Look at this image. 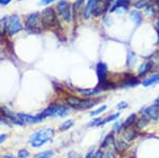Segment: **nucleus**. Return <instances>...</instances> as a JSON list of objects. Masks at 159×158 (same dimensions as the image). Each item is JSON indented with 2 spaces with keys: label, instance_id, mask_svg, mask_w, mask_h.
<instances>
[{
  "label": "nucleus",
  "instance_id": "obj_1",
  "mask_svg": "<svg viewBox=\"0 0 159 158\" xmlns=\"http://www.w3.org/2000/svg\"><path fill=\"white\" fill-rule=\"evenodd\" d=\"M54 136V131L52 129H43L40 131L36 132L30 137L29 142L33 147H39L43 144H45L47 141Z\"/></svg>",
  "mask_w": 159,
  "mask_h": 158
},
{
  "label": "nucleus",
  "instance_id": "obj_2",
  "mask_svg": "<svg viewBox=\"0 0 159 158\" xmlns=\"http://www.w3.org/2000/svg\"><path fill=\"white\" fill-rule=\"evenodd\" d=\"M66 102L69 106H71L74 109H79V111H82V109H88L91 108L98 103V100H91V99H80L78 97H67L66 98Z\"/></svg>",
  "mask_w": 159,
  "mask_h": 158
},
{
  "label": "nucleus",
  "instance_id": "obj_3",
  "mask_svg": "<svg viewBox=\"0 0 159 158\" xmlns=\"http://www.w3.org/2000/svg\"><path fill=\"white\" fill-rule=\"evenodd\" d=\"M42 25L46 28H53L57 25V17L56 13L52 7H47L42 13Z\"/></svg>",
  "mask_w": 159,
  "mask_h": 158
},
{
  "label": "nucleus",
  "instance_id": "obj_4",
  "mask_svg": "<svg viewBox=\"0 0 159 158\" xmlns=\"http://www.w3.org/2000/svg\"><path fill=\"white\" fill-rule=\"evenodd\" d=\"M40 24H42V18L37 12L32 13L28 16L25 20V28L31 33H39L40 30Z\"/></svg>",
  "mask_w": 159,
  "mask_h": 158
},
{
  "label": "nucleus",
  "instance_id": "obj_5",
  "mask_svg": "<svg viewBox=\"0 0 159 158\" xmlns=\"http://www.w3.org/2000/svg\"><path fill=\"white\" fill-rule=\"evenodd\" d=\"M69 114V109L68 107L64 105H52L50 107H48L47 109L43 111L39 115L40 117L43 119L46 117H52V116H58V117H65Z\"/></svg>",
  "mask_w": 159,
  "mask_h": 158
},
{
  "label": "nucleus",
  "instance_id": "obj_6",
  "mask_svg": "<svg viewBox=\"0 0 159 158\" xmlns=\"http://www.w3.org/2000/svg\"><path fill=\"white\" fill-rule=\"evenodd\" d=\"M22 30V25L20 22V19L17 15H13L7 19V32L9 35H14L16 33Z\"/></svg>",
  "mask_w": 159,
  "mask_h": 158
},
{
  "label": "nucleus",
  "instance_id": "obj_7",
  "mask_svg": "<svg viewBox=\"0 0 159 158\" xmlns=\"http://www.w3.org/2000/svg\"><path fill=\"white\" fill-rule=\"evenodd\" d=\"M57 12L66 22L71 21V9L67 0H61L57 3Z\"/></svg>",
  "mask_w": 159,
  "mask_h": 158
},
{
  "label": "nucleus",
  "instance_id": "obj_8",
  "mask_svg": "<svg viewBox=\"0 0 159 158\" xmlns=\"http://www.w3.org/2000/svg\"><path fill=\"white\" fill-rule=\"evenodd\" d=\"M107 65L103 62H100L97 65V74H98L99 79V85L101 87L105 88V85H107Z\"/></svg>",
  "mask_w": 159,
  "mask_h": 158
},
{
  "label": "nucleus",
  "instance_id": "obj_9",
  "mask_svg": "<svg viewBox=\"0 0 159 158\" xmlns=\"http://www.w3.org/2000/svg\"><path fill=\"white\" fill-rule=\"evenodd\" d=\"M18 118L22 123H36L43 120L40 116H30L27 114H18Z\"/></svg>",
  "mask_w": 159,
  "mask_h": 158
},
{
  "label": "nucleus",
  "instance_id": "obj_10",
  "mask_svg": "<svg viewBox=\"0 0 159 158\" xmlns=\"http://www.w3.org/2000/svg\"><path fill=\"white\" fill-rule=\"evenodd\" d=\"M144 114L147 115L148 118L153 119V120H157L158 117H159V106L157 104L150 106V107H148L144 111Z\"/></svg>",
  "mask_w": 159,
  "mask_h": 158
},
{
  "label": "nucleus",
  "instance_id": "obj_11",
  "mask_svg": "<svg viewBox=\"0 0 159 158\" xmlns=\"http://www.w3.org/2000/svg\"><path fill=\"white\" fill-rule=\"evenodd\" d=\"M99 1L100 0H88L87 6L85 7V10H84V16H85L86 19H88L92 15V12H93L94 7H97V4H98Z\"/></svg>",
  "mask_w": 159,
  "mask_h": 158
},
{
  "label": "nucleus",
  "instance_id": "obj_12",
  "mask_svg": "<svg viewBox=\"0 0 159 158\" xmlns=\"http://www.w3.org/2000/svg\"><path fill=\"white\" fill-rule=\"evenodd\" d=\"M153 68V64L151 61H148V62H144L142 65L139 67V70H138V74L139 75H145L147 73L150 72Z\"/></svg>",
  "mask_w": 159,
  "mask_h": 158
},
{
  "label": "nucleus",
  "instance_id": "obj_13",
  "mask_svg": "<svg viewBox=\"0 0 159 158\" xmlns=\"http://www.w3.org/2000/svg\"><path fill=\"white\" fill-rule=\"evenodd\" d=\"M76 91H79L80 93H82L83 96L89 97V96H94L98 95L100 93V89L98 88H88V89H82V88H74Z\"/></svg>",
  "mask_w": 159,
  "mask_h": 158
},
{
  "label": "nucleus",
  "instance_id": "obj_14",
  "mask_svg": "<svg viewBox=\"0 0 159 158\" xmlns=\"http://www.w3.org/2000/svg\"><path fill=\"white\" fill-rule=\"evenodd\" d=\"M157 83H159V73H156V74H154L152 76H150V78H148L147 80H144L142 82V85L144 87H148V86H152L154 84H157Z\"/></svg>",
  "mask_w": 159,
  "mask_h": 158
},
{
  "label": "nucleus",
  "instance_id": "obj_15",
  "mask_svg": "<svg viewBox=\"0 0 159 158\" xmlns=\"http://www.w3.org/2000/svg\"><path fill=\"white\" fill-rule=\"evenodd\" d=\"M124 134H123V137H124V139H126L127 141H132L133 139H135L136 137H137V133H136V131L134 129H130L129 127H127V129H124Z\"/></svg>",
  "mask_w": 159,
  "mask_h": 158
},
{
  "label": "nucleus",
  "instance_id": "obj_16",
  "mask_svg": "<svg viewBox=\"0 0 159 158\" xmlns=\"http://www.w3.org/2000/svg\"><path fill=\"white\" fill-rule=\"evenodd\" d=\"M139 83H140V81L138 80L136 76H133V75H127L124 80V84L126 86H136Z\"/></svg>",
  "mask_w": 159,
  "mask_h": 158
},
{
  "label": "nucleus",
  "instance_id": "obj_17",
  "mask_svg": "<svg viewBox=\"0 0 159 158\" xmlns=\"http://www.w3.org/2000/svg\"><path fill=\"white\" fill-rule=\"evenodd\" d=\"M130 18H132V20L135 22V24L139 25L140 22L142 21V15H141L138 11H133L130 13Z\"/></svg>",
  "mask_w": 159,
  "mask_h": 158
},
{
  "label": "nucleus",
  "instance_id": "obj_18",
  "mask_svg": "<svg viewBox=\"0 0 159 158\" xmlns=\"http://www.w3.org/2000/svg\"><path fill=\"white\" fill-rule=\"evenodd\" d=\"M7 17L0 19V36H3V35L7 33Z\"/></svg>",
  "mask_w": 159,
  "mask_h": 158
},
{
  "label": "nucleus",
  "instance_id": "obj_19",
  "mask_svg": "<svg viewBox=\"0 0 159 158\" xmlns=\"http://www.w3.org/2000/svg\"><path fill=\"white\" fill-rule=\"evenodd\" d=\"M115 147L118 152H123L127 147V144L122 140H117V141H115Z\"/></svg>",
  "mask_w": 159,
  "mask_h": 158
},
{
  "label": "nucleus",
  "instance_id": "obj_20",
  "mask_svg": "<svg viewBox=\"0 0 159 158\" xmlns=\"http://www.w3.org/2000/svg\"><path fill=\"white\" fill-rule=\"evenodd\" d=\"M135 119H136V115H135V114L130 115L129 118H127L126 120H125L124 123H123V129H127V127L132 126V124L134 123Z\"/></svg>",
  "mask_w": 159,
  "mask_h": 158
},
{
  "label": "nucleus",
  "instance_id": "obj_21",
  "mask_svg": "<svg viewBox=\"0 0 159 158\" xmlns=\"http://www.w3.org/2000/svg\"><path fill=\"white\" fill-rule=\"evenodd\" d=\"M135 63H136V54L133 51H129V54H127V65L130 67V66H133Z\"/></svg>",
  "mask_w": 159,
  "mask_h": 158
},
{
  "label": "nucleus",
  "instance_id": "obj_22",
  "mask_svg": "<svg viewBox=\"0 0 159 158\" xmlns=\"http://www.w3.org/2000/svg\"><path fill=\"white\" fill-rule=\"evenodd\" d=\"M53 156V152L52 151H46L43 153H39L36 156H34L33 158H52Z\"/></svg>",
  "mask_w": 159,
  "mask_h": 158
},
{
  "label": "nucleus",
  "instance_id": "obj_23",
  "mask_svg": "<svg viewBox=\"0 0 159 158\" xmlns=\"http://www.w3.org/2000/svg\"><path fill=\"white\" fill-rule=\"evenodd\" d=\"M73 124H74V121L73 120H66L61 125V131H66V129H69L70 127H72Z\"/></svg>",
  "mask_w": 159,
  "mask_h": 158
},
{
  "label": "nucleus",
  "instance_id": "obj_24",
  "mask_svg": "<svg viewBox=\"0 0 159 158\" xmlns=\"http://www.w3.org/2000/svg\"><path fill=\"white\" fill-rule=\"evenodd\" d=\"M148 122V121L147 117H141V118L137 122V127H138V129H142V127H144L145 125H147Z\"/></svg>",
  "mask_w": 159,
  "mask_h": 158
},
{
  "label": "nucleus",
  "instance_id": "obj_25",
  "mask_svg": "<svg viewBox=\"0 0 159 158\" xmlns=\"http://www.w3.org/2000/svg\"><path fill=\"white\" fill-rule=\"evenodd\" d=\"M119 116H120V114H119V113L111 115V116H109V117H107V118H105L104 120L102 121V124H105V123H107V122H110V121L116 120L117 118H119Z\"/></svg>",
  "mask_w": 159,
  "mask_h": 158
},
{
  "label": "nucleus",
  "instance_id": "obj_26",
  "mask_svg": "<svg viewBox=\"0 0 159 158\" xmlns=\"http://www.w3.org/2000/svg\"><path fill=\"white\" fill-rule=\"evenodd\" d=\"M114 142H115L114 137H112L111 135H108V136H107L106 138H105L104 142H103V144H102V147H106V146H108V144L114 143Z\"/></svg>",
  "mask_w": 159,
  "mask_h": 158
},
{
  "label": "nucleus",
  "instance_id": "obj_27",
  "mask_svg": "<svg viewBox=\"0 0 159 158\" xmlns=\"http://www.w3.org/2000/svg\"><path fill=\"white\" fill-rule=\"evenodd\" d=\"M151 62H152L153 66H156V67H159V53H157V54H155L154 56H152V58H151Z\"/></svg>",
  "mask_w": 159,
  "mask_h": 158
},
{
  "label": "nucleus",
  "instance_id": "obj_28",
  "mask_svg": "<svg viewBox=\"0 0 159 158\" xmlns=\"http://www.w3.org/2000/svg\"><path fill=\"white\" fill-rule=\"evenodd\" d=\"M105 109H106V106H105V105L101 106V107L98 108V109H97V111H91V113H90V116H92V117H93V116H98V115H100V114L103 113V111H105Z\"/></svg>",
  "mask_w": 159,
  "mask_h": 158
},
{
  "label": "nucleus",
  "instance_id": "obj_29",
  "mask_svg": "<svg viewBox=\"0 0 159 158\" xmlns=\"http://www.w3.org/2000/svg\"><path fill=\"white\" fill-rule=\"evenodd\" d=\"M30 156V153L27 150H20L18 152V158H28Z\"/></svg>",
  "mask_w": 159,
  "mask_h": 158
},
{
  "label": "nucleus",
  "instance_id": "obj_30",
  "mask_svg": "<svg viewBox=\"0 0 159 158\" xmlns=\"http://www.w3.org/2000/svg\"><path fill=\"white\" fill-rule=\"evenodd\" d=\"M147 6H148V1H147V0H140L139 2L135 3V7H137V9H142V7H145Z\"/></svg>",
  "mask_w": 159,
  "mask_h": 158
},
{
  "label": "nucleus",
  "instance_id": "obj_31",
  "mask_svg": "<svg viewBox=\"0 0 159 158\" xmlns=\"http://www.w3.org/2000/svg\"><path fill=\"white\" fill-rule=\"evenodd\" d=\"M121 126L123 127V122L120 120V121H118L116 124H115L114 126H112V129H114V131H120V129H121Z\"/></svg>",
  "mask_w": 159,
  "mask_h": 158
},
{
  "label": "nucleus",
  "instance_id": "obj_32",
  "mask_svg": "<svg viewBox=\"0 0 159 158\" xmlns=\"http://www.w3.org/2000/svg\"><path fill=\"white\" fill-rule=\"evenodd\" d=\"M55 0H42V1L39 2L40 6H48L49 3H52V2H54Z\"/></svg>",
  "mask_w": 159,
  "mask_h": 158
},
{
  "label": "nucleus",
  "instance_id": "obj_33",
  "mask_svg": "<svg viewBox=\"0 0 159 158\" xmlns=\"http://www.w3.org/2000/svg\"><path fill=\"white\" fill-rule=\"evenodd\" d=\"M125 107H127V103H126V102H120V103L118 104V108H119V109H123V108H125Z\"/></svg>",
  "mask_w": 159,
  "mask_h": 158
},
{
  "label": "nucleus",
  "instance_id": "obj_34",
  "mask_svg": "<svg viewBox=\"0 0 159 158\" xmlns=\"http://www.w3.org/2000/svg\"><path fill=\"white\" fill-rule=\"evenodd\" d=\"M105 157H106V158H116V156H115L114 153L110 152V151L106 152V154H105Z\"/></svg>",
  "mask_w": 159,
  "mask_h": 158
},
{
  "label": "nucleus",
  "instance_id": "obj_35",
  "mask_svg": "<svg viewBox=\"0 0 159 158\" xmlns=\"http://www.w3.org/2000/svg\"><path fill=\"white\" fill-rule=\"evenodd\" d=\"M94 158H104V154L102 151H98L94 155Z\"/></svg>",
  "mask_w": 159,
  "mask_h": 158
},
{
  "label": "nucleus",
  "instance_id": "obj_36",
  "mask_svg": "<svg viewBox=\"0 0 159 158\" xmlns=\"http://www.w3.org/2000/svg\"><path fill=\"white\" fill-rule=\"evenodd\" d=\"M6 139H7V135H6V134L0 135V144L3 143V142L6 141Z\"/></svg>",
  "mask_w": 159,
  "mask_h": 158
},
{
  "label": "nucleus",
  "instance_id": "obj_37",
  "mask_svg": "<svg viewBox=\"0 0 159 158\" xmlns=\"http://www.w3.org/2000/svg\"><path fill=\"white\" fill-rule=\"evenodd\" d=\"M10 2H11V0H0V4H1V6H7Z\"/></svg>",
  "mask_w": 159,
  "mask_h": 158
},
{
  "label": "nucleus",
  "instance_id": "obj_38",
  "mask_svg": "<svg viewBox=\"0 0 159 158\" xmlns=\"http://www.w3.org/2000/svg\"><path fill=\"white\" fill-rule=\"evenodd\" d=\"M92 156H93V150H91V151L88 152V154L86 155L85 158H92Z\"/></svg>",
  "mask_w": 159,
  "mask_h": 158
},
{
  "label": "nucleus",
  "instance_id": "obj_39",
  "mask_svg": "<svg viewBox=\"0 0 159 158\" xmlns=\"http://www.w3.org/2000/svg\"><path fill=\"white\" fill-rule=\"evenodd\" d=\"M3 158H15V157L13 156V155H11V154H7V156H4Z\"/></svg>",
  "mask_w": 159,
  "mask_h": 158
},
{
  "label": "nucleus",
  "instance_id": "obj_40",
  "mask_svg": "<svg viewBox=\"0 0 159 158\" xmlns=\"http://www.w3.org/2000/svg\"><path fill=\"white\" fill-rule=\"evenodd\" d=\"M19 1H21V0H19Z\"/></svg>",
  "mask_w": 159,
  "mask_h": 158
}]
</instances>
